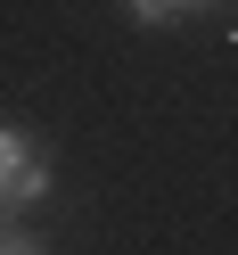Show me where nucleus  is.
Listing matches in <instances>:
<instances>
[{
	"label": "nucleus",
	"mask_w": 238,
	"mask_h": 255,
	"mask_svg": "<svg viewBox=\"0 0 238 255\" xmlns=\"http://www.w3.org/2000/svg\"><path fill=\"white\" fill-rule=\"evenodd\" d=\"M123 8H132L140 25H172V17H189L197 0H123Z\"/></svg>",
	"instance_id": "obj_2"
},
{
	"label": "nucleus",
	"mask_w": 238,
	"mask_h": 255,
	"mask_svg": "<svg viewBox=\"0 0 238 255\" xmlns=\"http://www.w3.org/2000/svg\"><path fill=\"white\" fill-rule=\"evenodd\" d=\"M0 247H33V231H17V214H0Z\"/></svg>",
	"instance_id": "obj_3"
},
{
	"label": "nucleus",
	"mask_w": 238,
	"mask_h": 255,
	"mask_svg": "<svg viewBox=\"0 0 238 255\" xmlns=\"http://www.w3.org/2000/svg\"><path fill=\"white\" fill-rule=\"evenodd\" d=\"M50 198V156H41L33 132L0 124V214H25V206Z\"/></svg>",
	"instance_id": "obj_1"
}]
</instances>
